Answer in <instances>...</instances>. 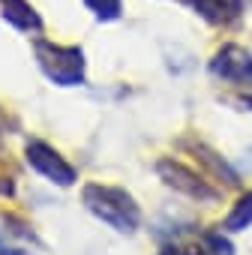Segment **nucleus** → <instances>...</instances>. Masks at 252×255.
<instances>
[{
	"label": "nucleus",
	"mask_w": 252,
	"mask_h": 255,
	"mask_svg": "<svg viewBox=\"0 0 252 255\" xmlns=\"http://www.w3.org/2000/svg\"><path fill=\"white\" fill-rule=\"evenodd\" d=\"M81 201L96 219H102L105 225H111L120 234H132L141 225V207L135 204V198L123 186L87 183L81 189Z\"/></svg>",
	"instance_id": "nucleus-1"
},
{
	"label": "nucleus",
	"mask_w": 252,
	"mask_h": 255,
	"mask_svg": "<svg viewBox=\"0 0 252 255\" xmlns=\"http://www.w3.org/2000/svg\"><path fill=\"white\" fill-rule=\"evenodd\" d=\"M33 54H36V63H39L42 75L48 81H54L57 87L84 84L87 60H84V51L78 45H57V42H48V39H36Z\"/></svg>",
	"instance_id": "nucleus-2"
},
{
	"label": "nucleus",
	"mask_w": 252,
	"mask_h": 255,
	"mask_svg": "<svg viewBox=\"0 0 252 255\" xmlns=\"http://www.w3.org/2000/svg\"><path fill=\"white\" fill-rule=\"evenodd\" d=\"M24 159H27V165H30L36 174H42L45 180H51V183H57V186H63V189L78 180V171L60 156V150H54L51 144H45V141H39V138H30V141L24 144Z\"/></svg>",
	"instance_id": "nucleus-3"
},
{
	"label": "nucleus",
	"mask_w": 252,
	"mask_h": 255,
	"mask_svg": "<svg viewBox=\"0 0 252 255\" xmlns=\"http://www.w3.org/2000/svg\"><path fill=\"white\" fill-rule=\"evenodd\" d=\"M156 174L165 180V186H171L174 192H183V195H189V198H195V201H219V192L207 183V180H201V174H195L189 165H183V162H177V159H171V156H162L159 162H156Z\"/></svg>",
	"instance_id": "nucleus-4"
},
{
	"label": "nucleus",
	"mask_w": 252,
	"mask_h": 255,
	"mask_svg": "<svg viewBox=\"0 0 252 255\" xmlns=\"http://www.w3.org/2000/svg\"><path fill=\"white\" fill-rule=\"evenodd\" d=\"M210 75L222 78V81H234V84H246L252 81V54L243 45H222L213 60H210Z\"/></svg>",
	"instance_id": "nucleus-5"
},
{
	"label": "nucleus",
	"mask_w": 252,
	"mask_h": 255,
	"mask_svg": "<svg viewBox=\"0 0 252 255\" xmlns=\"http://www.w3.org/2000/svg\"><path fill=\"white\" fill-rule=\"evenodd\" d=\"M0 15L21 33H42V18L30 0H0Z\"/></svg>",
	"instance_id": "nucleus-6"
},
{
	"label": "nucleus",
	"mask_w": 252,
	"mask_h": 255,
	"mask_svg": "<svg viewBox=\"0 0 252 255\" xmlns=\"http://www.w3.org/2000/svg\"><path fill=\"white\" fill-rule=\"evenodd\" d=\"M192 9L207 21V24H231L243 12V0H192Z\"/></svg>",
	"instance_id": "nucleus-7"
},
{
	"label": "nucleus",
	"mask_w": 252,
	"mask_h": 255,
	"mask_svg": "<svg viewBox=\"0 0 252 255\" xmlns=\"http://www.w3.org/2000/svg\"><path fill=\"white\" fill-rule=\"evenodd\" d=\"M192 153H195V156H198V159H201L213 174H216V177H222L228 186H237V174H234V171L222 162V156H216L207 144H201V141H198V144H192Z\"/></svg>",
	"instance_id": "nucleus-8"
},
{
	"label": "nucleus",
	"mask_w": 252,
	"mask_h": 255,
	"mask_svg": "<svg viewBox=\"0 0 252 255\" xmlns=\"http://www.w3.org/2000/svg\"><path fill=\"white\" fill-rule=\"evenodd\" d=\"M249 225H252V189L246 195H240V201L231 207V213L225 219V228L228 231H243Z\"/></svg>",
	"instance_id": "nucleus-9"
},
{
	"label": "nucleus",
	"mask_w": 252,
	"mask_h": 255,
	"mask_svg": "<svg viewBox=\"0 0 252 255\" xmlns=\"http://www.w3.org/2000/svg\"><path fill=\"white\" fill-rule=\"evenodd\" d=\"M84 6L99 21H117L120 12H123V0H84Z\"/></svg>",
	"instance_id": "nucleus-10"
},
{
	"label": "nucleus",
	"mask_w": 252,
	"mask_h": 255,
	"mask_svg": "<svg viewBox=\"0 0 252 255\" xmlns=\"http://www.w3.org/2000/svg\"><path fill=\"white\" fill-rule=\"evenodd\" d=\"M201 243L207 246V252H210V255H234V246L228 243V237H222V234H216V231L204 234V237H201Z\"/></svg>",
	"instance_id": "nucleus-11"
},
{
	"label": "nucleus",
	"mask_w": 252,
	"mask_h": 255,
	"mask_svg": "<svg viewBox=\"0 0 252 255\" xmlns=\"http://www.w3.org/2000/svg\"><path fill=\"white\" fill-rule=\"evenodd\" d=\"M159 255H210V252H207L204 243L201 246H174V243H168V246H162Z\"/></svg>",
	"instance_id": "nucleus-12"
},
{
	"label": "nucleus",
	"mask_w": 252,
	"mask_h": 255,
	"mask_svg": "<svg viewBox=\"0 0 252 255\" xmlns=\"http://www.w3.org/2000/svg\"><path fill=\"white\" fill-rule=\"evenodd\" d=\"M0 195H6V198L15 195V177L6 168H0Z\"/></svg>",
	"instance_id": "nucleus-13"
},
{
	"label": "nucleus",
	"mask_w": 252,
	"mask_h": 255,
	"mask_svg": "<svg viewBox=\"0 0 252 255\" xmlns=\"http://www.w3.org/2000/svg\"><path fill=\"white\" fill-rule=\"evenodd\" d=\"M0 255H27V252H21V249H9L6 243H0Z\"/></svg>",
	"instance_id": "nucleus-14"
},
{
	"label": "nucleus",
	"mask_w": 252,
	"mask_h": 255,
	"mask_svg": "<svg viewBox=\"0 0 252 255\" xmlns=\"http://www.w3.org/2000/svg\"><path fill=\"white\" fill-rule=\"evenodd\" d=\"M243 105H249V108H252V96H246V99H243Z\"/></svg>",
	"instance_id": "nucleus-15"
}]
</instances>
